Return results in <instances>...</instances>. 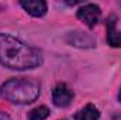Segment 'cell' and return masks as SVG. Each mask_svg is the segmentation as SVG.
<instances>
[{"label": "cell", "instance_id": "cell-6", "mask_svg": "<svg viewBox=\"0 0 121 120\" xmlns=\"http://www.w3.org/2000/svg\"><path fill=\"white\" fill-rule=\"evenodd\" d=\"M21 7L34 17H42L47 13V3L42 0H27V1H20Z\"/></svg>", "mask_w": 121, "mask_h": 120}, {"label": "cell", "instance_id": "cell-9", "mask_svg": "<svg viewBox=\"0 0 121 120\" xmlns=\"http://www.w3.org/2000/svg\"><path fill=\"white\" fill-rule=\"evenodd\" d=\"M49 116V109L45 106H39L32 109L28 113V120H44Z\"/></svg>", "mask_w": 121, "mask_h": 120}, {"label": "cell", "instance_id": "cell-7", "mask_svg": "<svg viewBox=\"0 0 121 120\" xmlns=\"http://www.w3.org/2000/svg\"><path fill=\"white\" fill-rule=\"evenodd\" d=\"M107 42L111 47H121V31H118L116 27L114 17L108 18L107 23Z\"/></svg>", "mask_w": 121, "mask_h": 120}, {"label": "cell", "instance_id": "cell-3", "mask_svg": "<svg viewBox=\"0 0 121 120\" xmlns=\"http://www.w3.org/2000/svg\"><path fill=\"white\" fill-rule=\"evenodd\" d=\"M76 16H78V18L80 20V21H83L87 27H94L97 23H99V20H100V16H101V10H100V7L97 6V4H85V6H82L79 10H78V13H76Z\"/></svg>", "mask_w": 121, "mask_h": 120}, {"label": "cell", "instance_id": "cell-4", "mask_svg": "<svg viewBox=\"0 0 121 120\" xmlns=\"http://www.w3.org/2000/svg\"><path fill=\"white\" fill-rule=\"evenodd\" d=\"M73 99V92L69 89L65 83H58L55 88H54V92H52V102L55 106L58 107H66L70 105Z\"/></svg>", "mask_w": 121, "mask_h": 120}, {"label": "cell", "instance_id": "cell-10", "mask_svg": "<svg viewBox=\"0 0 121 120\" xmlns=\"http://www.w3.org/2000/svg\"><path fill=\"white\" fill-rule=\"evenodd\" d=\"M0 120H10V116L3 113V112H0Z\"/></svg>", "mask_w": 121, "mask_h": 120}, {"label": "cell", "instance_id": "cell-2", "mask_svg": "<svg viewBox=\"0 0 121 120\" xmlns=\"http://www.w3.org/2000/svg\"><path fill=\"white\" fill-rule=\"evenodd\" d=\"M39 81L34 78H11L0 88L3 99L16 105H28L39 96Z\"/></svg>", "mask_w": 121, "mask_h": 120}, {"label": "cell", "instance_id": "cell-11", "mask_svg": "<svg viewBox=\"0 0 121 120\" xmlns=\"http://www.w3.org/2000/svg\"><path fill=\"white\" fill-rule=\"evenodd\" d=\"M118 100L121 102V89H120V93H118Z\"/></svg>", "mask_w": 121, "mask_h": 120}, {"label": "cell", "instance_id": "cell-5", "mask_svg": "<svg viewBox=\"0 0 121 120\" xmlns=\"http://www.w3.org/2000/svg\"><path fill=\"white\" fill-rule=\"evenodd\" d=\"M66 41H68V44L78 47V48H93L96 45V40L91 35L86 34V32H82V31L69 32L66 35Z\"/></svg>", "mask_w": 121, "mask_h": 120}, {"label": "cell", "instance_id": "cell-8", "mask_svg": "<svg viewBox=\"0 0 121 120\" xmlns=\"http://www.w3.org/2000/svg\"><path fill=\"white\" fill-rule=\"evenodd\" d=\"M100 119V112L94 105H86L80 112L76 113L75 120H99Z\"/></svg>", "mask_w": 121, "mask_h": 120}, {"label": "cell", "instance_id": "cell-1", "mask_svg": "<svg viewBox=\"0 0 121 120\" xmlns=\"http://www.w3.org/2000/svg\"><path fill=\"white\" fill-rule=\"evenodd\" d=\"M0 64L16 71L32 69L42 64V54L18 38L0 32Z\"/></svg>", "mask_w": 121, "mask_h": 120}]
</instances>
